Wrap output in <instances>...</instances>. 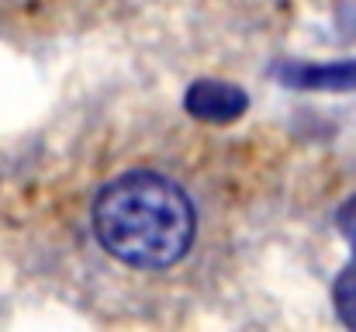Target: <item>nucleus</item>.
<instances>
[{
  "instance_id": "nucleus-1",
  "label": "nucleus",
  "mask_w": 356,
  "mask_h": 332,
  "mask_svg": "<svg viewBox=\"0 0 356 332\" xmlns=\"http://www.w3.org/2000/svg\"><path fill=\"white\" fill-rule=\"evenodd\" d=\"M94 235L124 267L166 270L191 253L197 212L177 180L156 170H128L101 187Z\"/></svg>"
},
{
  "instance_id": "nucleus-2",
  "label": "nucleus",
  "mask_w": 356,
  "mask_h": 332,
  "mask_svg": "<svg viewBox=\"0 0 356 332\" xmlns=\"http://www.w3.org/2000/svg\"><path fill=\"white\" fill-rule=\"evenodd\" d=\"M184 108L197 121L229 125L249 111V94L229 80H194L184 94Z\"/></svg>"
},
{
  "instance_id": "nucleus-3",
  "label": "nucleus",
  "mask_w": 356,
  "mask_h": 332,
  "mask_svg": "<svg viewBox=\"0 0 356 332\" xmlns=\"http://www.w3.org/2000/svg\"><path fill=\"white\" fill-rule=\"evenodd\" d=\"M287 87L298 90H356V59L350 63H329V66H315V63H280L273 70Z\"/></svg>"
},
{
  "instance_id": "nucleus-4",
  "label": "nucleus",
  "mask_w": 356,
  "mask_h": 332,
  "mask_svg": "<svg viewBox=\"0 0 356 332\" xmlns=\"http://www.w3.org/2000/svg\"><path fill=\"white\" fill-rule=\"evenodd\" d=\"M332 305H336V315L346 329L356 332V260L336 277V287H332Z\"/></svg>"
},
{
  "instance_id": "nucleus-5",
  "label": "nucleus",
  "mask_w": 356,
  "mask_h": 332,
  "mask_svg": "<svg viewBox=\"0 0 356 332\" xmlns=\"http://www.w3.org/2000/svg\"><path fill=\"white\" fill-rule=\"evenodd\" d=\"M336 225H339L343 239L353 246V260H356V194L350 198V201H343V205H339V212H336Z\"/></svg>"
}]
</instances>
